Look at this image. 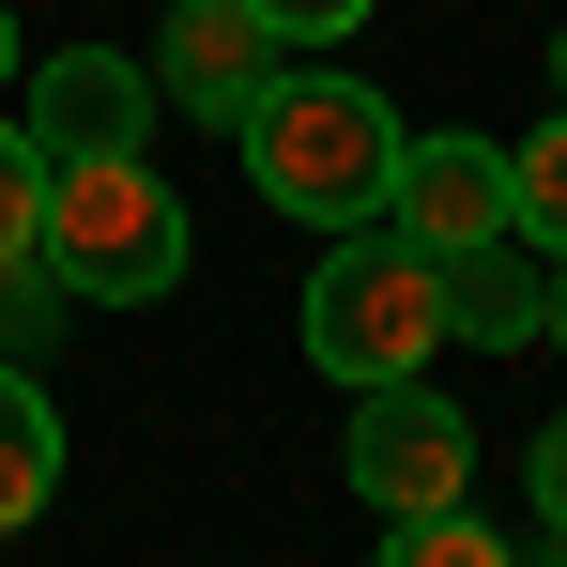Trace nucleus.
I'll list each match as a JSON object with an SVG mask.
<instances>
[{
	"label": "nucleus",
	"instance_id": "obj_1",
	"mask_svg": "<svg viewBox=\"0 0 567 567\" xmlns=\"http://www.w3.org/2000/svg\"><path fill=\"white\" fill-rule=\"evenodd\" d=\"M230 138H246V185L277 199V215H307V230H369L383 169H399V107L369 78H322V62H277Z\"/></svg>",
	"mask_w": 567,
	"mask_h": 567
},
{
	"label": "nucleus",
	"instance_id": "obj_2",
	"mask_svg": "<svg viewBox=\"0 0 567 567\" xmlns=\"http://www.w3.org/2000/svg\"><path fill=\"white\" fill-rule=\"evenodd\" d=\"M430 353H445V261L430 246H399V230H338L322 246V277H307V369L322 383H430Z\"/></svg>",
	"mask_w": 567,
	"mask_h": 567
},
{
	"label": "nucleus",
	"instance_id": "obj_3",
	"mask_svg": "<svg viewBox=\"0 0 567 567\" xmlns=\"http://www.w3.org/2000/svg\"><path fill=\"white\" fill-rule=\"evenodd\" d=\"M47 261L78 307H154L185 277V199L154 185V154H62L47 169Z\"/></svg>",
	"mask_w": 567,
	"mask_h": 567
},
{
	"label": "nucleus",
	"instance_id": "obj_4",
	"mask_svg": "<svg viewBox=\"0 0 567 567\" xmlns=\"http://www.w3.org/2000/svg\"><path fill=\"white\" fill-rule=\"evenodd\" d=\"M353 491H369L383 522H414V506H461L475 491V414L461 399H430V383H369V414H353Z\"/></svg>",
	"mask_w": 567,
	"mask_h": 567
},
{
	"label": "nucleus",
	"instance_id": "obj_5",
	"mask_svg": "<svg viewBox=\"0 0 567 567\" xmlns=\"http://www.w3.org/2000/svg\"><path fill=\"white\" fill-rule=\"evenodd\" d=\"M383 230L399 246H430V261H461L506 230V138H399V169H383Z\"/></svg>",
	"mask_w": 567,
	"mask_h": 567
},
{
	"label": "nucleus",
	"instance_id": "obj_6",
	"mask_svg": "<svg viewBox=\"0 0 567 567\" xmlns=\"http://www.w3.org/2000/svg\"><path fill=\"white\" fill-rule=\"evenodd\" d=\"M16 123H31L47 169H62V154H138V138H154V62H123V47H47Z\"/></svg>",
	"mask_w": 567,
	"mask_h": 567
},
{
	"label": "nucleus",
	"instance_id": "obj_7",
	"mask_svg": "<svg viewBox=\"0 0 567 567\" xmlns=\"http://www.w3.org/2000/svg\"><path fill=\"white\" fill-rule=\"evenodd\" d=\"M277 78V31L246 16V0H169V31H154V93L199 107V123H246V93Z\"/></svg>",
	"mask_w": 567,
	"mask_h": 567
},
{
	"label": "nucleus",
	"instance_id": "obj_8",
	"mask_svg": "<svg viewBox=\"0 0 567 567\" xmlns=\"http://www.w3.org/2000/svg\"><path fill=\"white\" fill-rule=\"evenodd\" d=\"M445 338H475V353H522V338H553V246L506 215L491 246H461L445 261Z\"/></svg>",
	"mask_w": 567,
	"mask_h": 567
},
{
	"label": "nucleus",
	"instance_id": "obj_9",
	"mask_svg": "<svg viewBox=\"0 0 567 567\" xmlns=\"http://www.w3.org/2000/svg\"><path fill=\"white\" fill-rule=\"evenodd\" d=\"M62 491V414H47V369H0V537H31Z\"/></svg>",
	"mask_w": 567,
	"mask_h": 567
},
{
	"label": "nucleus",
	"instance_id": "obj_10",
	"mask_svg": "<svg viewBox=\"0 0 567 567\" xmlns=\"http://www.w3.org/2000/svg\"><path fill=\"white\" fill-rule=\"evenodd\" d=\"M369 567H522V537H506V522H475V506H414V522H383Z\"/></svg>",
	"mask_w": 567,
	"mask_h": 567
},
{
	"label": "nucleus",
	"instance_id": "obj_11",
	"mask_svg": "<svg viewBox=\"0 0 567 567\" xmlns=\"http://www.w3.org/2000/svg\"><path fill=\"white\" fill-rule=\"evenodd\" d=\"M62 307H78V291H62V261H47V246H16V261H0V369H47Z\"/></svg>",
	"mask_w": 567,
	"mask_h": 567
},
{
	"label": "nucleus",
	"instance_id": "obj_12",
	"mask_svg": "<svg viewBox=\"0 0 567 567\" xmlns=\"http://www.w3.org/2000/svg\"><path fill=\"white\" fill-rule=\"evenodd\" d=\"M506 215H522V230H537V246L567 261V107L537 123V138H522V154H506Z\"/></svg>",
	"mask_w": 567,
	"mask_h": 567
},
{
	"label": "nucleus",
	"instance_id": "obj_13",
	"mask_svg": "<svg viewBox=\"0 0 567 567\" xmlns=\"http://www.w3.org/2000/svg\"><path fill=\"white\" fill-rule=\"evenodd\" d=\"M16 246H47V154H31V123H0V261Z\"/></svg>",
	"mask_w": 567,
	"mask_h": 567
},
{
	"label": "nucleus",
	"instance_id": "obj_14",
	"mask_svg": "<svg viewBox=\"0 0 567 567\" xmlns=\"http://www.w3.org/2000/svg\"><path fill=\"white\" fill-rule=\"evenodd\" d=\"M277 47H338V31H369V0H246Z\"/></svg>",
	"mask_w": 567,
	"mask_h": 567
},
{
	"label": "nucleus",
	"instance_id": "obj_15",
	"mask_svg": "<svg viewBox=\"0 0 567 567\" xmlns=\"http://www.w3.org/2000/svg\"><path fill=\"white\" fill-rule=\"evenodd\" d=\"M522 491H537V537H567V414L537 430V461H522Z\"/></svg>",
	"mask_w": 567,
	"mask_h": 567
},
{
	"label": "nucleus",
	"instance_id": "obj_16",
	"mask_svg": "<svg viewBox=\"0 0 567 567\" xmlns=\"http://www.w3.org/2000/svg\"><path fill=\"white\" fill-rule=\"evenodd\" d=\"M16 62H31V31H16V16H0V93H16Z\"/></svg>",
	"mask_w": 567,
	"mask_h": 567
},
{
	"label": "nucleus",
	"instance_id": "obj_17",
	"mask_svg": "<svg viewBox=\"0 0 567 567\" xmlns=\"http://www.w3.org/2000/svg\"><path fill=\"white\" fill-rule=\"evenodd\" d=\"M553 353H567V261H553Z\"/></svg>",
	"mask_w": 567,
	"mask_h": 567
},
{
	"label": "nucleus",
	"instance_id": "obj_18",
	"mask_svg": "<svg viewBox=\"0 0 567 567\" xmlns=\"http://www.w3.org/2000/svg\"><path fill=\"white\" fill-rule=\"evenodd\" d=\"M553 107H567V47H553Z\"/></svg>",
	"mask_w": 567,
	"mask_h": 567
}]
</instances>
